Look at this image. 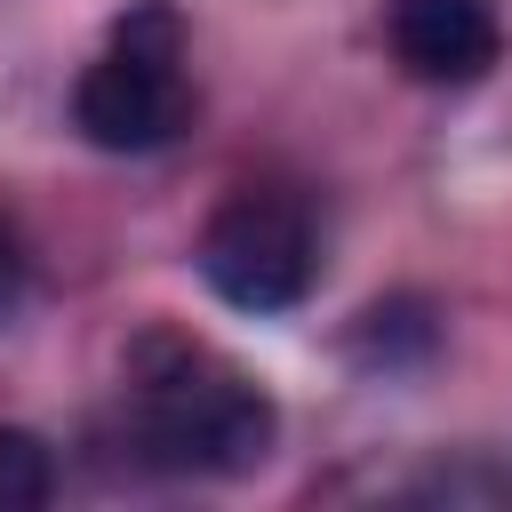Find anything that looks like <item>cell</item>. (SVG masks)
Masks as SVG:
<instances>
[{
    "label": "cell",
    "mask_w": 512,
    "mask_h": 512,
    "mask_svg": "<svg viewBox=\"0 0 512 512\" xmlns=\"http://www.w3.org/2000/svg\"><path fill=\"white\" fill-rule=\"evenodd\" d=\"M280 440L272 392L184 328H136L120 352V448L160 480H248Z\"/></svg>",
    "instance_id": "6da1fadb"
},
{
    "label": "cell",
    "mask_w": 512,
    "mask_h": 512,
    "mask_svg": "<svg viewBox=\"0 0 512 512\" xmlns=\"http://www.w3.org/2000/svg\"><path fill=\"white\" fill-rule=\"evenodd\" d=\"M72 128L96 152H160L192 128L184 16L168 0H136L128 16H112L104 48L72 80Z\"/></svg>",
    "instance_id": "7a4b0ae2"
},
{
    "label": "cell",
    "mask_w": 512,
    "mask_h": 512,
    "mask_svg": "<svg viewBox=\"0 0 512 512\" xmlns=\"http://www.w3.org/2000/svg\"><path fill=\"white\" fill-rule=\"evenodd\" d=\"M192 264L232 312H256V320L296 312L320 280V216L296 184H240L200 224Z\"/></svg>",
    "instance_id": "3957f363"
},
{
    "label": "cell",
    "mask_w": 512,
    "mask_h": 512,
    "mask_svg": "<svg viewBox=\"0 0 512 512\" xmlns=\"http://www.w3.org/2000/svg\"><path fill=\"white\" fill-rule=\"evenodd\" d=\"M384 48L416 88H472L504 56L488 0H384Z\"/></svg>",
    "instance_id": "277c9868"
},
{
    "label": "cell",
    "mask_w": 512,
    "mask_h": 512,
    "mask_svg": "<svg viewBox=\"0 0 512 512\" xmlns=\"http://www.w3.org/2000/svg\"><path fill=\"white\" fill-rule=\"evenodd\" d=\"M56 496V456L40 432L0 424V512H40Z\"/></svg>",
    "instance_id": "5b68a950"
},
{
    "label": "cell",
    "mask_w": 512,
    "mask_h": 512,
    "mask_svg": "<svg viewBox=\"0 0 512 512\" xmlns=\"http://www.w3.org/2000/svg\"><path fill=\"white\" fill-rule=\"evenodd\" d=\"M24 304V256H16V240H8V224H0V320Z\"/></svg>",
    "instance_id": "8992f818"
}]
</instances>
